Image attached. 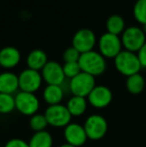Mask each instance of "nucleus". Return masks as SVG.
Segmentation results:
<instances>
[{
  "instance_id": "nucleus-16",
  "label": "nucleus",
  "mask_w": 146,
  "mask_h": 147,
  "mask_svg": "<svg viewBox=\"0 0 146 147\" xmlns=\"http://www.w3.org/2000/svg\"><path fill=\"white\" fill-rule=\"evenodd\" d=\"M42 96L49 106L61 104L64 97V90L60 85H47L43 90Z\"/></svg>"
},
{
  "instance_id": "nucleus-1",
  "label": "nucleus",
  "mask_w": 146,
  "mask_h": 147,
  "mask_svg": "<svg viewBox=\"0 0 146 147\" xmlns=\"http://www.w3.org/2000/svg\"><path fill=\"white\" fill-rule=\"evenodd\" d=\"M78 63L82 72L90 74L94 77L103 74L106 70L105 57L102 56L100 52L94 50L82 53Z\"/></svg>"
},
{
  "instance_id": "nucleus-12",
  "label": "nucleus",
  "mask_w": 146,
  "mask_h": 147,
  "mask_svg": "<svg viewBox=\"0 0 146 147\" xmlns=\"http://www.w3.org/2000/svg\"><path fill=\"white\" fill-rule=\"evenodd\" d=\"M113 95L111 90L106 86L96 85L93 90L87 96V100L91 106L97 109H102L107 107L111 103Z\"/></svg>"
},
{
  "instance_id": "nucleus-30",
  "label": "nucleus",
  "mask_w": 146,
  "mask_h": 147,
  "mask_svg": "<svg viewBox=\"0 0 146 147\" xmlns=\"http://www.w3.org/2000/svg\"><path fill=\"white\" fill-rule=\"evenodd\" d=\"M143 31H144V33L146 34V24L145 25H143Z\"/></svg>"
},
{
  "instance_id": "nucleus-4",
  "label": "nucleus",
  "mask_w": 146,
  "mask_h": 147,
  "mask_svg": "<svg viewBox=\"0 0 146 147\" xmlns=\"http://www.w3.org/2000/svg\"><path fill=\"white\" fill-rule=\"evenodd\" d=\"M87 138L90 140H100L106 135L108 124L106 119L99 114H92L87 117L83 125Z\"/></svg>"
},
{
  "instance_id": "nucleus-22",
  "label": "nucleus",
  "mask_w": 146,
  "mask_h": 147,
  "mask_svg": "<svg viewBox=\"0 0 146 147\" xmlns=\"http://www.w3.org/2000/svg\"><path fill=\"white\" fill-rule=\"evenodd\" d=\"M15 109V97L12 94L0 93V113L8 114Z\"/></svg>"
},
{
  "instance_id": "nucleus-15",
  "label": "nucleus",
  "mask_w": 146,
  "mask_h": 147,
  "mask_svg": "<svg viewBox=\"0 0 146 147\" xmlns=\"http://www.w3.org/2000/svg\"><path fill=\"white\" fill-rule=\"evenodd\" d=\"M18 89H19V81L16 74L9 71L0 73V93L13 94Z\"/></svg>"
},
{
  "instance_id": "nucleus-14",
  "label": "nucleus",
  "mask_w": 146,
  "mask_h": 147,
  "mask_svg": "<svg viewBox=\"0 0 146 147\" xmlns=\"http://www.w3.org/2000/svg\"><path fill=\"white\" fill-rule=\"evenodd\" d=\"M21 59V55L17 48L13 46H6L0 50V66L10 69L17 66Z\"/></svg>"
},
{
  "instance_id": "nucleus-21",
  "label": "nucleus",
  "mask_w": 146,
  "mask_h": 147,
  "mask_svg": "<svg viewBox=\"0 0 146 147\" xmlns=\"http://www.w3.org/2000/svg\"><path fill=\"white\" fill-rule=\"evenodd\" d=\"M106 28H107V32L111 34L119 35L125 30L124 19L118 14H113L106 21Z\"/></svg>"
},
{
  "instance_id": "nucleus-2",
  "label": "nucleus",
  "mask_w": 146,
  "mask_h": 147,
  "mask_svg": "<svg viewBox=\"0 0 146 147\" xmlns=\"http://www.w3.org/2000/svg\"><path fill=\"white\" fill-rule=\"evenodd\" d=\"M114 65L118 72L127 77L139 73L142 68L137 54L128 50H122L115 57Z\"/></svg>"
},
{
  "instance_id": "nucleus-9",
  "label": "nucleus",
  "mask_w": 146,
  "mask_h": 147,
  "mask_svg": "<svg viewBox=\"0 0 146 147\" xmlns=\"http://www.w3.org/2000/svg\"><path fill=\"white\" fill-rule=\"evenodd\" d=\"M18 81L19 89L21 91L35 93L40 88L43 79L39 71L27 68L18 75Z\"/></svg>"
},
{
  "instance_id": "nucleus-28",
  "label": "nucleus",
  "mask_w": 146,
  "mask_h": 147,
  "mask_svg": "<svg viewBox=\"0 0 146 147\" xmlns=\"http://www.w3.org/2000/svg\"><path fill=\"white\" fill-rule=\"evenodd\" d=\"M137 56H138V59L140 61V64L142 67L146 68V42L144 43L142 47L138 50L137 52Z\"/></svg>"
},
{
  "instance_id": "nucleus-24",
  "label": "nucleus",
  "mask_w": 146,
  "mask_h": 147,
  "mask_svg": "<svg viewBox=\"0 0 146 147\" xmlns=\"http://www.w3.org/2000/svg\"><path fill=\"white\" fill-rule=\"evenodd\" d=\"M135 19L142 25L146 24V0H137L133 7Z\"/></svg>"
},
{
  "instance_id": "nucleus-18",
  "label": "nucleus",
  "mask_w": 146,
  "mask_h": 147,
  "mask_svg": "<svg viewBox=\"0 0 146 147\" xmlns=\"http://www.w3.org/2000/svg\"><path fill=\"white\" fill-rule=\"evenodd\" d=\"M87 100L84 97L80 96H72L68 100L66 107L69 113L72 117H78L83 115L87 110Z\"/></svg>"
},
{
  "instance_id": "nucleus-6",
  "label": "nucleus",
  "mask_w": 146,
  "mask_h": 147,
  "mask_svg": "<svg viewBox=\"0 0 146 147\" xmlns=\"http://www.w3.org/2000/svg\"><path fill=\"white\" fill-rule=\"evenodd\" d=\"M145 33L143 29L137 26H130L126 28L122 33L121 42L122 46H124L125 50L131 52H138V50L144 45L146 42Z\"/></svg>"
},
{
  "instance_id": "nucleus-5",
  "label": "nucleus",
  "mask_w": 146,
  "mask_h": 147,
  "mask_svg": "<svg viewBox=\"0 0 146 147\" xmlns=\"http://www.w3.org/2000/svg\"><path fill=\"white\" fill-rule=\"evenodd\" d=\"M95 86V77L85 72H80L77 76L70 79L69 82V89L73 96H80L84 98L90 94Z\"/></svg>"
},
{
  "instance_id": "nucleus-26",
  "label": "nucleus",
  "mask_w": 146,
  "mask_h": 147,
  "mask_svg": "<svg viewBox=\"0 0 146 147\" xmlns=\"http://www.w3.org/2000/svg\"><path fill=\"white\" fill-rule=\"evenodd\" d=\"M80 55H81V53L76 48H74L73 46H71L64 51L62 57L63 60L65 61V63L66 62H78L80 58Z\"/></svg>"
},
{
  "instance_id": "nucleus-20",
  "label": "nucleus",
  "mask_w": 146,
  "mask_h": 147,
  "mask_svg": "<svg viewBox=\"0 0 146 147\" xmlns=\"http://www.w3.org/2000/svg\"><path fill=\"white\" fill-rule=\"evenodd\" d=\"M145 79L140 73H136L127 77L126 88L131 94H139L144 90Z\"/></svg>"
},
{
  "instance_id": "nucleus-19",
  "label": "nucleus",
  "mask_w": 146,
  "mask_h": 147,
  "mask_svg": "<svg viewBox=\"0 0 146 147\" xmlns=\"http://www.w3.org/2000/svg\"><path fill=\"white\" fill-rule=\"evenodd\" d=\"M28 144H29V147H52L53 138L51 134L46 130L34 132Z\"/></svg>"
},
{
  "instance_id": "nucleus-7",
  "label": "nucleus",
  "mask_w": 146,
  "mask_h": 147,
  "mask_svg": "<svg viewBox=\"0 0 146 147\" xmlns=\"http://www.w3.org/2000/svg\"><path fill=\"white\" fill-rule=\"evenodd\" d=\"M40 106L39 99L34 93L20 91L15 96V109L25 116L36 114Z\"/></svg>"
},
{
  "instance_id": "nucleus-11",
  "label": "nucleus",
  "mask_w": 146,
  "mask_h": 147,
  "mask_svg": "<svg viewBox=\"0 0 146 147\" xmlns=\"http://www.w3.org/2000/svg\"><path fill=\"white\" fill-rule=\"evenodd\" d=\"M96 43V36L89 28H82L74 34L72 39V46L80 53H85L93 50Z\"/></svg>"
},
{
  "instance_id": "nucleus-13",
  "label": "nucleus",
  "mask_w": 146,
  "mask_h": 147,
  "mask_svg": "<svg viewBox=\"0 0 146 147\" xmlns=\"http://www.w3.org/2000/svg\"><path fill=\"white\" fill-rule=\"evenodd\" d=\"M64 138L66 143L75 147L84 145L88 139L83 125L72 122L64 128Z\"/></svg>"
},
{
  "instance_id": "nucleus-27",
  "label": "nucleus",
  "mask_w": 146,
  "mask_h": 147,
  "mask_svg": "<svg viewBox=\"0 0 146 147\" xmlns=\"http://www.w3.org/2000/svg\"><path fill=\"white\" fill-rule=\"evenodd\" d=\"M4 147H29V144L20 138H12L7 141Z\"/></svg>"
},
{
  "instance_id": "nucleus-23",
  "label": "nucleus",
  "mask_w": 146,
  "mask_h": 147,
  "mask_svg": "<svg viewBox=\"0 0 146 147\" xmlns=\"http://www.w3.org/2000/svg\"><path fill=\"white\" fill-rule=\"evenodd\" d=\"M29 126L34 132H40L46 129V127L48 126V122H47V119L44 114L36 113L30 117Z\"/></svg>"
},
{
  "instance_id": "nucleus-25",
  "label": "nucleus",
  "mask_w": 146,
  "mask_h": 147,
  "mask_svg": "<svg viewBox=\"0 0 146 147\" xmlns=\"http://www.w3.org/2000/svg\"><path fill=\"white\" fill-rule=\"evenodd\" d=\"M63 72H64L65 77L72 79L82 71L78 62H66L63 65Z\"/></svg>"
},
{
  "instance_id": "nucleus-17",
  "label": "nucleus",
  "mask_w": 146,
  "mask_h": 147,
  "mask_svg": "<svg viewBox=\"0 0 146 147\" xmlns=\"http://www.w3.org/2000/svg\"><path fill=\"white\" fill-rule=\"evenodd\" d=\"M47 62H48L47 54L43 50H41V49L32 50L28 54L27 59H26V63H27L28 68L36 70V71L42 70L43 67L47 64Z\"/></svg>"
},
{
  "instance_id": "nucleus-8",
  "label": "nucleus",
  "mask_w": 146,
  "mask_h": 147,
  "mask_svg": "<svg viewBox=\"0 0 146 147\" xmlns=\"http://www.w3.org/2000/svg\"><path fill=\"white\" fill-rule=\"evenodd\" d=\"M100 54L105 58H115L122 51V42L118 35L109 32L101 35L98 42Z\"/></svg>"
},
{
  "instance_id": "nucleus-3",
  "label": "nucleus",
  "mask_w": 146,
  "mask_h": 147,
  "mask_svg": "<svg viewBox=\"0 0 146 147\" xmlns=\"http://www.w3.org/2000/svg\"><path fill=\"white\" fill-rule=\"evenodd\" d=\"M44 115L47 119L48 125L56 128H65L69 123H71L72 118L66 105L63 104L48 106L45 110Z\"/></svg>"
},
{
  "instance_id": "nucleus-29",
  "label": "nucleus",
  "mask_w": 146,
  "mask_h": 147,
  "mask_svg": "<svg viewBox=\"0 0 146 147\" xmlns=\"http://www.w3.org/2000/svg\"><path fill=\"white\" fill-rule=\"evenodd\" d=\"M59 147H75V146H72V145H70V144H68V143H64V144H61Z\"/></svg>"
},
{
  "instance_id": "nucleus-10",
  "label": "nucleus",
  "mask_w": 146,
  "mask_h": 147,
  "mask_svg": "<svg viewBox=\"0 0 146 147\" xmlns=\"http://www.w3.org/2000/svg\"><path fill=\"white\" fill-rule=\"evenodd\" d=\"M41 76L47 85L61 86L66 79L63 72V66L56 61L47 62V64L41 70Z\"/></svg>"
}]
</instances>
